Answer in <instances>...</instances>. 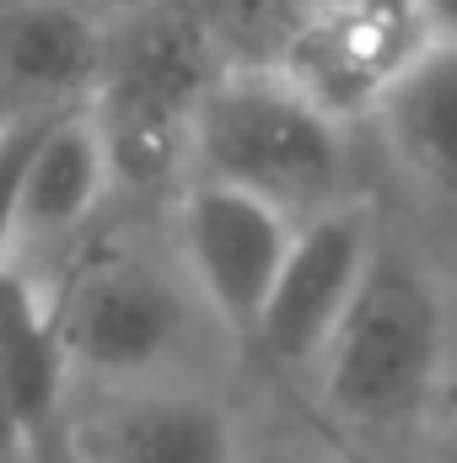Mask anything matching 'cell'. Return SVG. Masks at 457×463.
I'll return each mask as SVG.
<instances>
[{"instance_id": "1", "label": "cell", "mask_w": 457, "mask_h": 463, "mask_svg": "<svg viewBox=\"0 0 457 463\" xmlns=\"http://www.w3.org/2000/svg\"><path fill=\"white\" fill-rule=\"evenodd\" d=\"M442 302L431 280L398 259L371 253L355 302L323 345V388L334 415L350 426H398L409 420L436 383L442 366Z\"/></svg>"}, {"instance_id": "2", "label": "cell", "mask_w": 457, "mask_h": 463, "mask_svg": "<svg viewBox=\"0 0 457 463\" xmlns=\"http://www.w3.org/2000/svg\"><path fill=\"white\" fill-rule=\"evenodd\" d=\"M194 156L210 178L302 211L340 178V118L280 71H237L205 81L194 103Z\"/></svg>"}, {"instance_id": "3", "label": "cell", "mask_w": 457, "mask_h": 463, "mask_svg": "<svg viewBox=\"0 0 457 463\" xmlns=\"http://www.w3.org/2000/svg\"><path fill=\"white\" fill-rule=\"evenodd\" d=\"M425 43V27L409 5H355L312 0L280 49V76L302 87L323 114L350 118L382 109L398 71Z\"/></svg>"}, {"instance_id": "4", "label": "cell", "mask_w": 457, "mask_h": 463, "mask_svg": "<svg viewBox=\"0 0 457 463\" xmlns=\"http://www.w3.org/2000/svg\"><path fill=\"white\" fill-rule=\"evenodd\" d=\"M296 242V222L285 205L237 189L221 178H205L183 200V253L205 291V302L231 329H258L269 291L280 280V264Z\"/></svg>"}, {"instance_id": "5", "label": "cell", "mask_w": 457, "mask_h": 463, "mask_svg": "<svg viewBox=\"0 0 457 463\" xmlns=\"http://www.w3.org/2000/svg\"><path fill=\"white\" fill-rule=\"evenodd\" d=\"M60 329L76 366L98 377H145L183 340V297L156 269L108 259L65 297Z\"/></svg>"}, {"instance_id": "6", "label": "cell", "mask_w": 457, "mask_h": 463, "mask_svg": "<svg viewBox=\"0 0 457 463\" xmlns=\"http://www.w3.org/2000/svg\"><path fill=\"white\" fill-rule=\"evenodd\" d=\"M366 264H371V242L355 216H318L296 227L269 307L253 329L264 350L280 361H318L366 280Z\"/></svg>"}, {"instance_id": "7", "label": "cell", "mask_w": 457, "mask_h": 463, "mask_svg": "<svg viewBox=\"0 0 457 463\" xmlns=\"http://www.w3.org/2000/svg\"><path fill=\"white\" fill-rule=\"evenodd\" d=\"M108 71V49L98 22L70 0H38L5 16L0 27V76L38 98L43 109H65L81 92H98Z\"/></svg>"}, {"instance_id": "8", "label": "cell", "mask_w": 457, "mask_h": 463, "mask_svg": "<svg viewBox=\"0 0 457 463\" xmlns=\"http://www.w3.org/2000/svg\"><path fill=\"white\" fill-rule=\"evenodd\" d=\"M70 366L76 361L60 329V307H49L27 275L0 264V388L27 431V448H38L54 426Z\"/></svg>"}, {"instance_id": "9", "label": "cell", "mask_w": 457, "mask_h": 463, "mask_svg": "<svg viewBox=\"0 0 457 463\" xmlns=\"http://www.w3.org/2000/svg\"><path fill=\"white\" fill-rule=\"evenodd\" d=\"M114 184V162L103 146V129L92 118V103H65L54 109L33 167H27V200H22V237H65L76 232L92 205L103 200V189Z\"/></svg>"}, {"instance_id": "10", "label": "cell", "mask_w": 457, "mask_h": 463, "mask_svg": "<svg viewBox=\"0 0 457 463\" xmlns=\"http://www.w3.org/2000/svg\"><path fill=\"white\" fill-rule=\"evenodd\" d=\"M377 114L404 162L442 194H457V38H425Z\"/></svg>"}, {"instance_id": "11", "label": "cell", "mask_w": 457, "mask_h": 463, "mask_svg": "<svg viewBox=\"0 0 457 463\" xmlns=\"http://www.w3.org/2000/svg\"><path fill=\"white\" fill-rule=\"evenodd\" d=\"M103 463H231V420L200 393H151L118 410L98 442Z\"/></svg>"}, {"instance_id": "12", "label": "cell", "mask_w": 457, "mask_h": 463, "mask_svg": "<svg viewBox=\"0 0 457 463\" xmlns=\"http://www.w3.org/2000/svg\"><path fill=\"white\" fill-rule=\"evenodd\" d=\"M54 109H33L27 118H5L0 124V264L11 253V242L22 237V200H27V167L38 151V135Z\"/></svg>"}, {"instance_id": "13", "label": "cell", "mask_w": 457, "mask_h": 463, "mask_svg": "<svg viewBox=\"0 0 457 463\" xmlns=\"http://www.w3.org/2000/svg\"><path fill=\"white\" fill-rule=\"evenodd\" d=\"M425 38H457V0H409Z\"/></svg>"}, {"instance_id": "14", "label": "cell", "mask_w": 457, "mask_h": 463, "mask_svg": "<svg viewBox=\"0 0 457 463\" xmlns=\"http://www.w3.org/2000/svg\"><path fill=\"white\" fill-rule=\"evenodd\" d=\"M307 5H312V0H307ZM355 5H409V0H355ZM409 11H415V5H409Z\"/></svg>"}, {"instance_id": "15", "label": "cell", "mask_w": 457, "mask_h": 463, "mask_svg": "<svg viewBox=\"0 0 457 463\" xmlns=\"http://www.w3.org/2000/svg\"><path fill=\"white\" fill-rule=\"evenodd\" d=\"M92 5H135V0H92Z\"/></svg>"}]
</instances>
